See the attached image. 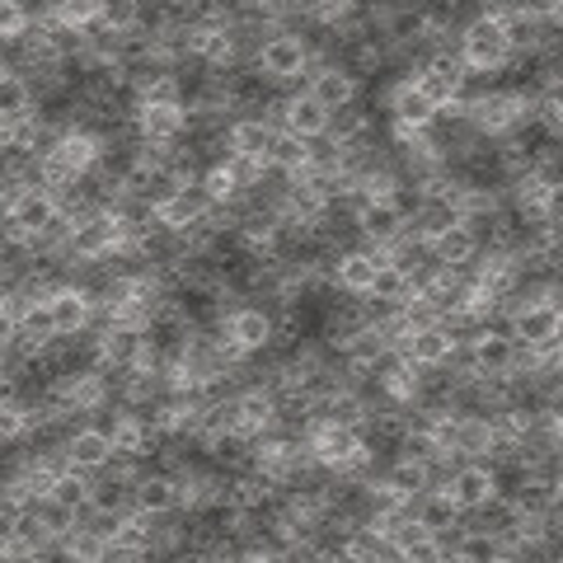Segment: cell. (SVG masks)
I'll use <instances>...</instances> for the list:
<instances>
[{"label": "cell", "instance_id": "cell-30", "mask_svg": "<svg viewBox=\"0 0 563 563\" xmlns=\"http://www.w3.org/2000/svg\"><path fill=\"white\" fill-rule=\"evenodd\" d=\"M455 559H470V563H488V559H507V544L493 536V531H474L465 526L461 540H455Z\"/></svg>", "mask_w": 563, "mask_h": 563}, {"label": "cell", "instance_id": "cell-34", "mask_svg": "<svg viewBox=\"0 0 563 563\" xmlns=\"http://www.w3.org/2000/svg\"><path fill=\"white\" fill-rule=\"evenodd\" d=\"M99 20L109 29H118V33L141 29V24H146V0H103Z\"/></svg>", "mask_w": 563, "mask_h": 563}, {"label": "cell", "instance_id": "cell-19", "mask_svg": "<svg viewBox=\"0 0 563 563\" xmlns=\"http://www.w3.org/2000/svg\"><path fill=\"white\" fill-rule=\"evenodd\" d=\"M211 207H217V202L207 198L202 179H192V184L179 192V198H169L165 207H155V217H161L165 231H184V225H192V221H198L202 211H211Z\"/></svg>", "mask_w": 563, "mask_h": 563}, {"label": "cell", "instance_id": "cell-23", "mask_svg": "<svg viewBox=\"0 0 563 563\" xmlns=\"http://www.w3.org/2000/svg\"><path fill=\"white\" fill-rule=\"evenodd\" d=\"M310 155H314V141L296 136L291 128H277V132H273V146H268V165H273V169L296 174V169L310 165Z\"/></svg>", "mask_w": 563, "mask_h": 563}, {"label": "cell", "instance_id": "cell-1", "mask_svg": "<svg viewBox=\"0 0 563 563\" xmlns=\"http://www.w3.org/2000/svg\"><path fill=\"white\" fill-rule=\"evenodd\" d=\"M254 66H258L273 85H287V95H301L296 85H301V76H310V66H314V47H310L306 33H296V29H277L273 38L258 47Z\"/></svg>", "mask_w": 563, "mask_h": 563}, {"label": "cell", "instance_id": "cell-26", "mask_svg": "<svg viewBox=\"0 0 563 563\" xmlns=\"http://www.w3.org/2000/svg\"><path fill=\"white\" fill-rule=\"evenodd\" d=\"M109 536H103V531H95V526H76V531H70L66 540H62V554L70 559V563H103V559H109Z\"/></svg>", "mask_w": 563, "mask_h": 563}, {"label": "cell", "instance_id": "cell-2", "mask_svg": "<svg viewBox=\"0 0 563 563\" xmlns=\"http://www.w3.org/2000/svg\"><path fill=\"white\" fill-rule=\"evenodd\" d=\"M461 57L470 70H503V66H512V38H507V24H503V14H493V10H479L474 20L461 29Z\"/></svg>", "mask_w": 563, "mask_h": 563}, {"label": "cell", "instance_id": "cell-11", "mask_svg": "<svg viewBox=\"0 0 563 563\" xmlns=\"http://www.w3.org/2000/svg\"><path fill=\"white\" fill-rule=\"evenodd\" d=\"M517 343L526 352H554L559 347V306L536 301L517 310Z\"/></svg>", "mask_w": 563, "mask_h": 563}, {"label": "cell", "instance_id": "cell-25", "mask_svg": "<svg viewBox=\"0 0 563 563\" xmlns=\"http://www.w3.org/2000/svg\"><path fill=\"white\" fill-rule=\"evenodd\" d=\"M14 217H20L33 235H43L47 225H57V217H62V207H57V198H52L47 188H29L24 198H20V207H10Z\"/></svg>", "mask_w": 563, "mask_h": 563}, {"label": "cell", "instance_id": "cell-24", "mask_svg": "<svg viewBox=\"0 0 563 563\" xmlns=\"http://www.w3.org/2000/svg\"><path fill=\"white\" fill-rule=\"evenodd\" d=\"M329 141H343V146H372V113H366L362 103L333 109V118H329Z\"/></svg>", "mask_w": 563, "mask_h": 563}, {"label": "cell", "instance_id": "cell-28", "mask_svg": "<svg viewBox=\"0 0 563 563\" xmlns=\"http://www.w3.org/2000/svg\"><path fill=\"white\" fill-rule=\"evenodd\" d=\"M90 488H95V474H85V470H62L57 474V484H52V498L57 503H66V507H76V512L85 517L90 512Z\"/></svg>", "mask_w": 563, "mask_h": 563}, {"label": "cell", "instance_id": "cell-15", "mask_svg": "<svg viewBox=\"0 0 563 563\" xmlns=\"http://www.w3.org/2000/svg\"><path fill=\"white\" fill-rule=\"evenodd\" d=\"M380 484L399 493V498H422L428 488H437V474L428 461H409V455H395L390 465L380 470Z\"/></svg>", "mask_w": 563, "mask_h": 563}, {"label": "cell", "instance_id": "cell-18", "mask_svg": "<svg viewBox=\"0 0 563 563\" xmlns=\"http://www.w3.org/2000/svg\"><path fill=\"white\" fill-rule=\"evenodd\" d=\"M413 517L428 526V531H451V526H465L461 503L451 498V488H446V484H437V488L422 493V498L413 503Z\"/></svg>", "mask_w": 563, "mask_h": 563}, {"label": "cell", "instance_id": "cell-14", "mask_svg": "<svg viewBox=\"0 0 563 563\" xmlns=\"http://www.w3.org/2000/svg\"><path fill=\"white\" fill-rule=\"evenodd\" d=\"M479 250L484 244L465 221L451 225V231H442L437 240H428V254H432V263H442V268H470V263L479 258Z\"/></svg>", "mask_w": 563, "mask_h": 563}, {"label": "cell", "instance_id": "cell-16", "mask_svg": "<svg viewBox=\"0 0 563 563\" xmlns=\"http://www.w3.org/2000/svg\"><path fill=\"white\" fill-rule=\"evenodd\" d=\"M329 109L320 99H314L310 90H301V95H291L287 99V113H282V128H291L296 136H306V141H320V136H329Z\"/></svg>", "mask_w": 563, "mask_h": 563}, {"label": "cell", "instance_id": "cell-7", "mask_svg": "<svg viewBox=\"0 0 563 563\" xmlns=\"http://www.w3.org/2000/svg\"><path fill=\"white\" fill-rule=\"evenodd\" d=\"M113 437H109V428L103 422H85V428H76L66 437V461L76 465V470H85V474H99V470H109V461H113Z\"/></svg>", "mask_w": 563, "mask_h": 563}, {"label": "cell", "instance_id": "cell-4", "mask_svg": "<svg viewBox=\"0 0 563 563\" xmlns=\"http://www.w3.org/2000/svg\"><path fill=\"white\" fill-rule=\"evenodd\" d=\"M451 498L461 503V512H474V507H484L493 493H503V479H498V465H488V461H461L451 470Z\"/></svg>", "mask_w": 563, "mask_h": 563}, {"label": "cell", "instance_id": "cell-31", "mask_svg": "<svg viewBox=\"0 0 563 563\" xmlns=\"http://www.w3.org/2000/svg\"><path fill=\"white\" fill-rule=\"evenodd\" d=\"M409 76L418 80V90L428 95L437 109H451V103L461 99V85H465V80H451V76H442V70H432V66H418V70H409Z\"/></svg>", "mask_w": 563, "mask_h": 563}, {"label": "cell", "instance_id": "cell-36", "mask_svg": "<svg viewBox=\"0 0 563 563\" xmlns=\"http://www.w3.org/2000/svg\"><path fill=\"white\" fill-rule=\"evenodd\" d=\"M512 5H517L521 14H531V20L554 24V14H559V5H563V0H512Z\"/></svg>", "mask_w": 563, "mask_h": 563}, {"label": "cell", "instance_id": "cell-12", "mask_svg": "<svg viewBox=\"0 0 563 563\" xmlns=\"http://www.w3.org/2000/svg\"><path fill=\"white\" fill-rule=\"evenodd\" d=\"M399 347L409 352V357H413L418 366H446V362H451V357H455V352H461L465 343L451 333V324L437 320V324H422V329H413V333H409V339H404Z\"/></svg>", "mask_w": 563, "mask_h": 563}, {"label": "cell", "instance_id": "cell-32", "mask_svg": "<svg viewBox=\"0 0 563 563\" xmlns=\"http://www.w3.org/2000/svg\"><path fill=\"white\" fill-rule=\"evenodd\" d=\"M202 188H207V198L217 202V207H240L244 198H250V192H244V188L235 184V174L225 169L221 161L211 165V169H202Z\"/></svg>", "mask_w": 563, "mask_h": 563}, {"label": "cell", "instance_id": "cell-6", "mask_svg": "<svg viewBox=\"0 0 563 563\" xmlns=\"http://www.w3.org/2000/svg\"><path fill=\"white\" fill-rule=\"evenodd\" d=\"M306 90L324 103V109H347V103H357L362 95V80L352 76V70L343 62H324V66H310V76H306Z\"/></svg>", "mask_w": 563, "mask_h": 563}, {"label": "cell", "instance_id": "cell-21", "mask_svg": "<svg viewBox=\"0 0 563 563\" xmlns=\"http://www.w3.org/2000/svg\"><path fill=\"white\" fill-rule=\"evenodd\" d=\"M132 488H136V484L118 479V474H109V470H99V474H95V488H90V512L122 517V512H128V507H136Z\"/></svg>", "mask_w": 563, "mask_h": 563}, {"label": "cell", "instance_id": "cell-33", "mask_svg": "<svg viewBox=\"0 0 563 563\" xmlns=\"http://www.w3.org/2000/svg\"><path fill=\"white\" fill-rule=\"evenodd\" d=\"M33 14L24 0H0V38H5V47H14V43H24V33L33 29Z\"/></svg>", "mask_w": 563, "mask_h": 563}, {"label": "cell", "instance_id": "cell-35", "mask_svg": "<svg viewBox=\"0 0 563 563\" xmlns=\"http://www.w3.org/2000/svg\"><path fill=\"white\" fill-rule=\"evenodd\" d=\"M52 14H57L62 24H70V29H90L95 20H99V10H103V0H52L47 5Z\"/></svg>", "mask_w": 563, "mask_h": 563}, {"label": "cell", "instance_id": "cell-20", "mask_svg": "<svg viewBox=\"0 0 563 563\" xmlns=\"http://www.w3.org/2000/svg\"><path fill=\"white\" fill-rule=\"evenodd\" d=\"M273 122L258 118V113H240L231 122V151L240 155H258V161H268V146H273Z\"/></svg>", "mask_w": 563, "mask_h": 563}, {"label": "cell", "instance_id": "cell-9", "mask_svg": "<svg viewBox=\"0 0 563 563\" xmlns=\"http://www.w3.org/2000/svg\"><path fill=\"white\" fill-rule=\"evenodd\" d=\"M404 231H409V217H404V207L395 198H376L372 207L357 211L362 244H395V240H404Z\"/></svg>", "mask_w": 563, "mask_h": 563}, {"label": "cell", "instance_id": "cell-39", "mask_svg": "<svg viewBox=\"0 0 563 563\" xmlns=\"http://www.w3.org/2000/svg\"><path fill=\"white\" fill-rule=\"evenodd\" d=\"M559 343H563V306H559Z\"/></svg>", "mask_w": 563, "mask_h": 563}, {"label": "cell", "instance_id": "cell-27", "mask_svg": "<svg viewBox=\"0 0 563 563\" xmlns=\"http://www.w3.org/2000/svg\"><path fill=\"white\" fill-rule=\"evenodd\" d=\"M301 14L314 29H343L362 14V0H301Z\"/></svg>", "mask_w": 563, "mask_h": 563}, {"label": "cell", "instance_id": "cell-13", "mask_svg": "<svg viewBox=\"0 0 563 563\" xmlns=\"http://www.w3.org/2000/svg\"><path fill=\"white\" fill-rule=\"evenodd\" d=\"M225 329L235 333V343L258 357V352H273V310L268 306H235L225 314Z\"/></svg>", "mask_w": 563, "mask_h": 563}, {"label": "cell", "instance_id": "cell-29", "mask_svg": "<svg viewBox=\"0 0 563 563\" xmlns=\"http://www.w3.org/2000/svg\"><path fill=\"white\" fill-rule=\"evenodd\" d=\"M366 296H376V301H390V306H404L413 296V277L399 268V263H380L376 268V282H372V291Z\"/></svg>", "mask_w": 563, "mask_h": 563}, {"label": "cell", "instance_id": "cell-5", "mask_svg": "<svg viewBox=\"0 0 563 563\" xmlns=\"http://www.w3.org/2000/svg\"><path fill=\"white\" fill-rule=\"evenodd\" d=\"M385 109H390V128H409V132H432V122L442 118V109L418 90V80L413 76H404L390 99H385Z\"/></svg>", "mask_w": 563, "mask_h": 563}, {"label": "cell", "instance_id": "cell-37", "mask_svg": "<svg viewBox=\"0 0 563 563\" xmlns=\"http://www.w3.org/2000/svg\"><path fill=\"white\" fill-rule=\"evenodd\" d=\"M544 221H550V225H563V179L550 184V192H544Z\"/></svg>", "mask_w": 563, "mask_h": 563}, {"label": "cell", "instance_id": "cell-17", "mask_svg": "<svg viewBox=\"0 0 563 563\" xmlns=\"http://www.w3.org/2000/svg\"><path fill=\"white\" fill-rule=\"evenodd\" d=\"M38 113V95H33V85L20 66H5V76H0V122H24Z\"/></svg>", "mask_w": 563, "mask_h": 563}, {"label": "cell", "instance_id": "cell-10", "mask_svg": "<svg viewBox=\"0 0 563 563\" xmlns=\"http://www.w3.org/2000/svg\"><path fill=\"white\" fill-rule=\"evenodd\" d=\"M132 498H136L141 512H151V517H174V512H184V488H179V479H174L169 470H146V474L136 479Z\"/></svg>", "mask_w": 563, "mask_h": 563}, {"label": "cell", "instance_id": "cell-22", "mask_svg": "<svg viewBox=\"0 0 563 563\" xmlns=\"http://www.w3.org/2000/svg\"><path fill=\"white\" fill-rule=\"evenodd\" d=\"M390 540L399 544V559H413V563H437L442 559V540H437V531H428L418 517L404 521Z\"/></svg>", "mask_w": 563, "mask_h": 563}, {"label": "cell", "instance_id": "cell-3", "mask_svg": "<svg viewBox=\"0 0 563 563\" xmlns=\"http://www.w3.org/2000/svg\"><path fill=\"white\" fill-rule=\"evenodd\" d=\"M301 437L310 442L314 461H320L324 470H333V474H343L347 465H357V461L372 455V446H366V428H343V422H320L314 418Z\"/></svg>", "mask_w": 563, "mask_h": 563}, {"label": "cell", "instance_id": "cell-38", "mask_svg": "<svg viewBox=\"0 0 563 563\" xmlns=\"http://www.w3.org/2000/svg\"><path fill=\"white\" fill-rule=\"evenodd\" d=\"M540 95H544V103H550V109L563 118V70H554V76L544 80V90H540Z\"/></svg>", "mask_w": 563, "mask_h": 563}, {"label": "cell", "instance_id": "cell-8", "mask_svg": "<svg viewBox=\"0 0 563 563\" xmlns=\"http://www.w3.org/2000/svg\"><path fill=\"white\" fill-rule=\"evenodd\" d=\"M136 122L146 141H161V146H179L188 136V103H136Z\"/></svg>", "mask_w": 563, "mask_h": 563}]
</instances>
